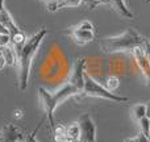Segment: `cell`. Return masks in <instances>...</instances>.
<instances>
[{"label": "cell", "instance_id": "1", "mask_svg": "<svg viewBox=\"0 0 150 142\" xmlns=\"http://www.w3.org/2000/svg\"><path fill=\"white\" fill-rule=\"evenodd\" d=\"M47 34V29L42 28L37 33H34L32 37L26 40L24 46L17 54V62H18V85L21 91H25L29 83V72H30V66L33 62V58L36 57L37 52L40 49L42 40Z\"/></svg>", "mask_w": 150, "mask_h": 142}, {"label": "cell", "instance_id": "2", "mask_svg": "<svg viewBox=\"0 0 150 142\" xmlns=\"http://www.w3.org/2000/svg\"><path fill=\"white\" fill-rule=\"evenodd\" d=\"M144 38L134 29L129 28L121 34L113 37H105L99 41V46L104 53H121V52H132L134 47H142Z\"/></svg>", "mask_w": 150, "mask_h": 142}, {"label": "cell", "instance_id": "3", "mask_svg": "<svg viewBox=\"0 0 150 142\" xmlns=\"http://www.w3.org/2000/svg\"><path fill=\"white\" fill-rule=\"evenodd\" d=\"M99 97V99H104V100H109L113 103H124L128 101L129 99L127 96H120L116 95L115 92H111L109 90H107L104 85L99 84L91 75H88L87 72L84 74V88H83L82 93L76 96L78 99L82 97Z\"/></svg>", "mask_w": 150, "mask_h": 142}, {"label": "cell", "instance_id": "4", "mask_svg": "<svg viewBox=\"0 0 150 142\" xmlns=\"http://www.w3.org/2000/svg\"><path fill=\"white\" fill-rule=\"evenodd\" d=\"M69 34L73 37L74 42L76 45L90 44V42H92L95 40L93 24L88 20H83L76 25L69 28Z\"/></svg>", "mask_w": 150, "mask_h": 142}, {"label": "cell", "instance_id": "5", "mask_svg": "<svg viewBox=\"0 0 150 142\" xmlns=\"http://www.w3.org/2000/svg\"><path fill=\"white\" fill-rule=\"evenodd\" d=\"M38 96H40V100L42 103V108H44V112H45V117L46 120L49 121L50 124V128H54L55 125V120H54V111L57 109V104L54 101V97H53V93H50L46 88L44 87H38Z\"/></svg>", "mask_w": 150, "mask_h": 142}, {"label": "cell", "instance_id": "6", "mask_svg": "<svg viewBox=\"0 0 150 142\" xmlns=\"http://www.w3.org/2000/svg\"><path fill=\"white\" fill-rule=\"evenodd\" d=\"M83 142H96V125L88 113H83L78 120Z\"/></svg>", "mask_w": 150, "mask_h": 142}, {"label": "cell", "instance_id": "7", "mask_svg": "<svg viewBox=\"0 0 150 142\" xmlns=\"http://www.w3.org/2000/svg\"><path fill=\"white\" fill-rule=\"evenodd\" d=\"M130 53H132L133 58H134L137 67L142 72V76H144V79H145L146 85L150 88V61L145 55L142 47H134Z\"/></svg>", "mask_w": 150, "mask_h": 142}, {"label": "cell", "instance_id": "8", "mask_svg": "<svg viewBox=\"0 0 150 142\" xmlns=\"http://www.w3.org/2000/svg\"><path fill=\"white\" fill-rule=\"evenodd\" d=\"M84 65H86V58L84 57L78 58L73 66V71H71L70 79H69V82L71 84H74L80 91V93H82L83 88H84V74H86Z\"/></svg>", "mask_w": 150, "mask_h": 142}, {"label": "cell", "instance_id": "9", "mask_svg": "<svg viewBox=\"0 0 150 142\" xmlns=\"http://www.w3.org/2000/svg\"><path fill=\"white\" fill-rule=\"evenodd\" d=\"M25 134L13 124H5L1 130V142H26Z\"/></svg>", "mask_w": 150, "mask_h": 142}, {"label": "cell", "instance_id": "10", "mask_svg": "<svg viewBox=\"0 0 150 142\" xmlns=\"http://www.w3.org/2000/svg\"><path fill=\"white\" fill-rule=\"evenodd\" d=\"M80 93V91L75 87L74 84H71L70 82H67L65 85L59 88L58 91H55L53 93V97H54V101L57 105H61L63 101H66L67 99L73 97V96H78Z\"/></svg>", "mask_w": 150, "mask_h": 142}, {"label": "cell", "instance_id": "11", "mask_svg": "<svg viewBox=\"0 0 150 142\" xmlns=\"http://www.w3.org/2000/svg\"><path fill=\"white\" fill-rule=\"evenodd\" d=\"M0 23H1V25L11 33V36H13V34L20 32V28L17 26V24L15 23L13 17L11 16V13L8 12L5 8L0 11Z\"/></svg>", "mask_w": 150, "mask_h": 142}, {"label": "cell", "instance_id": "12", "mask_svg": "<svg viewBox=\"0 0 150 142\" xmlns=\"http://www.w3.org/2000/svg\"><path fill=\"white\" fill-rule=\"evenodd\" d=\"M109 4L115 8V11H116L122 18H128V20L134 18V15H133V12L128 8L125 0H109Z\"/></svg>", "mask_w": 150, "mask_h": 142}, {"label": "cell", "instance_id": "13", "mask_svg": "<svg viewBox=\"0 0 150 142\" xmlns=\"http://www.w3.org/2000/svg\"><path fill=\"white\" fill-rule=\"evenodd\" d=\"M0 55L3 57V59H4L7 66H11V67L16 66V63H17V53H16L15 47L12 45L1 47L0 49Z\"/></svg>", "mask_w": 150, "mask_h": 142}, {"label": "cell", "instance_id": "14", "mask_svg": "<svg viewBox=\"0 0 150 142\" xmlns=\"http://www.w3.org/2000/svg\"><path fill=\"white\" fill-rule=\"evenodd\" d=\"M66 136L73 142H82V136H80V126L78 121L71 122L66 126Z\"/></svg>", "mask_w": 150, "mask_h": 142}, {"label": "cell", "instance_id": "15", "mask_svg": "<svg viewBox=\"0 0 150 142\" xmlns=\"http://www.w3.org/2000/svg\"><path fill=\"white\" fill-rule=\"evenodd\" d=\"M130 112H132V119L138 122L141 119L146 117L148 107H146V104H136V105H133V108Z\"/></svg>", "mask_w": 150, "mask_h": 142}, {"label": "cell", "instance_id": "16", "mask_svg": "<svg viewBox=\"0 0 150 142\" xmlns=\"http://www.w3.org/2000/svg\"><path fill=\"white\" fill-rule=\"evenodd\" d=\"M138 126H140V133L150 138V119L148 116L138 121Z\"/></svg>", "mask_w": 150, "mask_h": 142}, {"label": "cell", "instance_id": "17", "mask_svg": "<svg viewBox=\"0 0 150 142\" xmlns=\"http://www.w3.org/2000/svg\"><path fill=\"white\" fill-rule=\"evenodd\" d=\"M120 85V80L117 76H115V75H111V76L107 78L105 80V88L107 90H109L111 92H115V91L119 88Z\"/></svg>", "mask_w": 150, "mask_h": 142}, {"label": "cell", "instance_id": "18", "mask_svg": "<svg viewBox=\"0 0 150 142\" xmlns=\"http://www.w3.org/2000/svg\"><path fill=\"white\" fill-rule=\"evenodd\" d=\"M84 0H62L58 5V9L59 8H65V7H71V8H76L79 7L80 4H83Z\"/></svg>", "mask_w": 150, "mask_h": 142}, {"label": "cell", "instance_id": "19", "mask_svg": "<svg viewBox=\"0 0 150 142\" xmlns=\"http://www.w3.org/2000/svg\"><path fill=\"white\" fill-rule=\"evenodd\" d=\"M11 42H12L11 33H0V49L5 46H9Z\"/></svg>", "mask_w": 150, "mask_h": 142}, {"label": "cell", "instance_id": "20", "mask_svg": "<svg viewBox=\"0 0 150 142\" xmlns=\"http://www.w3.org/2000/svg\"><path fill=\"white\" fill-rule=\"evenodd\" d=\"M45 120H46V117H44V119H42V120H41V121H40L38 126H37V128H36V130H34V132H33V133H30V134H29V136H28V138H26V142H38V141H37V140H36V133H37V130H38V129H40V128H41V124H42V122H44V121H45Z\"/></svg>", "mask_w": 150, "mask_h": 142}, {"label": "cell", "instance_id": "21", "mask_svg": "<svg viewBox=\"0 0 150 142\" xmlns=\"http://www.w3.org/2000/svg\"><path fill=\"white\" fill-rule=\"evenodd\" d=\"M142 50H144V53H145V55L148 57V59L150 61V41H149V40L145 38L144 45H142Z\"/></svg>", "mask_w": 150, "mask_h": 142}, {"label": "cell", "instance_id": "22", "mask_svg": "<svg viewBox=\"0 0 150 142\" xmlns=\"http://www.w3.org/2000/svg\"><path fill=\"white\" fill-rule=\"evenodd\" d=\"M137 142H150V138L144 136L142 133H140V134L137 136Z\"/></svg>", "mask_w": 150, "mask_h": 142}, {"label": "cell", "instance_id": "23", "mask_svg": "<svg viewBox=\"0 0 150 142\" xmlns=\"http://www.w3.org/2000/svg\"><path fill=\"white\" fill-rule=\"evenodd\" d=\"M15 117H17V119L23 117V111H21V109H16L15 111Z\"/></svg>", "mask_w": 150, "mask_h": 142}, {"label": "cell", "instance_id": "24", "mask_svg": "<svg viewBox=\"0 0 150 142\" xmlns=\"http://www.w3.org/2000/svg\"><path fill=\"white\" fill-rule=\"evenodd\" d=\"M124 142H137V136H136V137L127 138V140H124Z\"/></svg>", "mask_w": 150, "mask_h": 142}, {"label": "cell", "instance_id": "25", "mask_svg": "<svg viewBox=\"0 0 150 142\" xmlns=\"http://www.w3.org/2000/svg\"><path fill=\"white\" fill-rule=\"evenodd\" d=\"M146 107H148V112H146V116H148L149 119H150V100L148 101V103H146Z\"/></svg>", "mask_w": 150, "mask_h": 142}, {"label": "cell", "instance_id": "26", "mask_svg": "<svg viewBox=\"0 0 150 142\" xmlns=\"http://www.w3.org/2000/svg\"><path fill=\"white\" fill-rule=\"evenodd\" d=\"M4 66H5V62H4V59H3V57L0 55V70H1Z\"/></svg>", "mask_w": 150, "mask_h": 142}, {"label": "cell", "instance_id": "27", "mask_svg": "<svg viewBox=\"0 0 150 142\" xmlns=\"http://www.w3.org/2000/svg\"><path fill=\"white\" fill-rule=\"evenodd\" d=\"M4 9V0H0V11Z\"/></svg>", "mask_w": 150, "mask_h": 142}, {"label": "cell", "instance_id": "28", "mask_svg": "<svg viewBox=\"0 0 150 142\" xmlns=\"http://www.w3.org/2000/svg\"><path fill=\"white\" fill-rule=\"evenodd\" d=\"M95 1H98V3H109V0H95Z\"/></svg>", "mask_w": 150, "mask_h": 142}, {"label": "cell", "instance_id": "29", "mask_svg": "<svg viewBox=\"0 0 150 142\" xmlns=\"http://www.w3.org/2000/svg\"><path fill=\"white\" fill-rule=\"evenodd\" d=\"M0 142H1V138H0Z\"/></svg>", "mask_w": 150, "mask_h": 142}, {"label": "cell", "instance_id": "30", "mask_svg": "<svg viewBox=\"0 0 150 142\" xmlns=\"http://www.w3.org/2000/svg\"><path fill=\"white\" fill-rule=\"evenodd\" d=\"M82 142H83V141H82Z\"/></svg>", "mask_w": 150, "mask_h": 142}]
</instances>
